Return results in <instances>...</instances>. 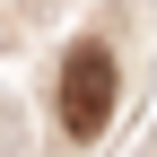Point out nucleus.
<instances>
[{
	"mask_svg": "<svg viewBox=\"0 0 157 157\" xmlns=\"http://www.w3.org/2000/svg\"><path fill=\"white\" fill-rule=\"evenodd\" d=\"M113 87H122V78H113V52H105V44H78L70 61H61V122L78 131V140H87V131H105Z\"/></svg>",
	"mask_w": 157,
	"mask_h": 157,
	"instance_id": "1",
	"label": "nucleus"
}]
</instances>
